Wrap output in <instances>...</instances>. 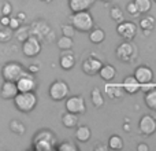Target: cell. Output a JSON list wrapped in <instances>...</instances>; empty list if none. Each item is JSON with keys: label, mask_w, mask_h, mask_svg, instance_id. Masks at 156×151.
Here are the masks:
<instances>
[{"label": "cell", "mask_w": 156, "mask_h": 151, "mask_svg": "<svg viewBox=\"0 0 156 151\" xmlns=\"http://www.w3.org/2000/svg\"><path fill=\"white\" fill-rule=\"evenodd\" d=\"M70 22L74 26V29L81 33H88L94 26L93 15L89 13V10L77 11L70 15Z\"/></svg>", "instance_id": "cell-1"}, {"label": "cell", "mask_w": 156, "mask_h": 151, "mask_svg": "<svg viewBox=\"0 0 156 151\" xmlns=\"http://www.w3.org/2000/svg\"><path fill=\"white\" fill-rule=\"evenodd\" d=\"M14 105H15L16 110L21 113H30L36 109L38 102L37 95L33 92H18L14 96Z\"/></svg>", "instance_id": "cell-2"}, {"label": "cell", "mask_w": 156, "mask_h": 151, "mask_svg": "<svg viewBox=\"0 0 156 151\" xmlns=\"http://www.w3.org/2000/svg\"><path fill=\"white\" fill-rule=\"evenodd\" d=\"M115 54L119 61H122V62H125V63H132L137 59L138 50H137V47L132 43V40H126L116 47Z\"/></svg>", "instance_id": "cell-3"}, {"label": "cell", "mask_w": 156, "mask_h": 151, "mask_svg": "<svg viewBox=\"0 0 156 151\" xmlns=\"http://www.w3.org/2000/svg\"><path fill=\"white\" fill-rule=\"evenodd\" d=\"M70 94V88H69L67 83L63 80H55L54 83L49 85L48 89V95L52 100L55 102H62Z\"/></svg>", "instance_id": "cell-4"}, {"label": "cell", "mask_w": 156, "mask_h": 151, "mask_svg": "<svg viewBox=\"0 0 156 151\" xmlns=\"http://www.w3.org/2000/svg\"><path fill=\"white\" fill-rule=\"evenodd\" d=\"M18 92H33L37 88V80L36 76L30 72L23 70V73L19 76V78L15 81Z\"/></svg>", "instance_id": "cell-5"}, {"label": "cell", "mask_w": 156, "mask_h": 151, "mask_svg": "<svg viewBox=\"0 0 156 151\" xmlns=\"http://www.w3.org/2000/svg\"><path fill=\"white\" fill-rule=\"evenodd\" d=\"M41 48H43L41 47V40L33 35H30L26 40L22 41V52L26 58H34L37 55H40Z\"/></svg>", "instance_id": "cell-6"}, {"label": "cell", "mask_w": 156, "mask_h": 151, "mask_svg": "<svg viewBox=\"0 0 156 151\" xmlns=\"http://www.w3.org/2000/svg\"><path fill=\"white\" fill-rule=\"evenodd\" d=\"M25 68L19 62H7L2 68V77L5 81H14L15 83L19 76L23 73Z\"/></svg>", "instance_id": "cell-7"}, {"label": "cell", "mask_w": 156, "mask_h": 151, "mask_svg": "<svg viewBox=\"0 0 156 151\" xmlns=\"http://www.w3.org/2000/svg\"><path fill=\"white\" fill-rule=\"evenodd\" d=\"M66 111H70L73 114H83L86 111V103L83 96L81 95H74V96H67L66 98Z\"/></svg>", "instance_id": "cell-8"}, {"label": "cell", "mask_w": 156, "mask_h": 151, "mask_svg": "<svg viewBox=\"0 0 156 151\" xmlns=\"http://www.w3.org/2000/svg\"><path fill=\"white\" fill-rule=\"evenodd\" d=\"M116 33L125 40H133L137 36V25L132 21H122L116 26Z\"/></svg>", "instance_id": "cell-9"}, {"label": "cell", "mask_w": 156, "mask_h": 151, "mask_svg": "<svg viewBox=\"0 0 156 151\" xmlns=\"http://www.w3.org/2000/svg\"><path fill=\"white\" fill-rule=\"evenodd\" d=\"M138 129L144 136H151L156 132V118L149 114H144L138 122Z\"/></svg>", "instance_id": "cell-10"}, {"label": "cell", "mask_w": 156, "mask_h": 151, "mask_svg": "<svg viewBox=\"0 0 156 151\" xmlns=\"http://www.w3.org/2000/svg\"><path fill=\"white\" fill-rule=\"evenodd\" d=\"M134 77L140 83V85H147V84H151L154 81V72L148 66L141 65L134 69Z\"/></svg>", "instance_id": "cell-11"}, {"label": "cell", "mask_w": 156, "mask_h": 151, "mask_svg": "<svg viewBox=\"0 0 156 151\" xmlns=\"http://www.w3.org/2000/svg\"><path fill=\"white\" fill-rule=\"evenodd\" d=\"M101 65H103L101 61L97 59L94 55H90L88 59H85L82 62V66H81V69H82V72L86 76H94V74L99 73Z\"/></svg>", "instance_id": "cell-12"}, {"label": "cell", "mask_w": 156, "mask_h": 151, "mask_svg": "<svg viewBox=\"0 0 156 151\" xmlns=\"http://www.w3.org/2000/svg\"><path fill=\"white\" fill-rule=\"evenodd\" d=\"M29 28H30V35L36 36V37L40 39V40L45 39V36L48 35L49 32H51V28H49L48 25H47L45 22H43V21L33 22V24L30 25Z\"/></svg>", "instance_id": "cell-13"}, {"label": "cell", "mask_w": 156, "mask_h": 151, "mask_svg": "<svg viewBox=\"0 0 156 151\" xmlns=\"http://www.w3.org/2000/svg\"><path fill=\"white\" fill-rule=\"evenodd\" d=\"M18 94V88L14 81H3L2 87H0V98L5 100L14 99V96Z\"/></svg>", "instance_id": "cell-14"}, {"label": "cell", "mask_w": 156, "mask_h": 151, "mask_svg": "<svg viewBox=\"0 0 156 151\" xmlns=\"http://www.w3.org/2000/svg\"><path fill=\"white\" fill-rule=\"evenodd\" d=\"M104 92L110 99H122L125 96V89L122 85H116V84H112L111 81H108L104 87Z\"/></svg>", "instance_id": "cell-15"}, {"label": "cell", "mask_w": 156, "mask_h": 151, "mask_svg": "<svg viewBox=\"0 0 156 151\" xmlns=\"http://www.w3.org/2000/svg\"><path fill=\"white\" fill-rule=\"evenodd\" d=\"M122 87H123L125 92L129 95H134L137 94L138 91H141V85L137 80H136L134 76H127V77L123 78L122 81Z\"/></svg>", "instance_id": "cell-16"}, {"label": "cell", "mask_w": 156, "mask_h": 151, "mask_svg": "<svg viewBox=\"0 0 156 151\" xmlns=\"http://www.w3.org/2000/svg\"><path fill=\"white\" fill-rule=\"evenodd\" d=\"M59 65L63 70H71L76 66V55L71 52V50L63 51L59 58Z\"/></svg>", "instance_id": "cell-17"}, {"label": "cell", "mask_w": 156, "mask_h": 151, "mask_svg": "<svg viewBox=\"0 0 156 151\" xmlns=\"http://www.w3.org/2000/svg\"><path fill=\"white\" fill-rule=\"evenodd\" d=\"M94 2L96 0H69V7L71 13H77V11L89 10L94 4Z\"/></svg>", "instance_id": "cell-18"}, {"label": "cell", "mask_w": 156, "mask_h": 151, "mask_svg": "<svg viewBox=\"0 0 156 151\" xmlns=\"http://www.w3.org/2000/svg\"><path fill=\"white\" fill-rule=\"evenodd\" d=\"M100 78H101L103 81H105V83H108V81H112L114 78H115L116 76V69L114 68L112 65H101V68H100L99 73Z\"/></svg>", "instance_id": "cell-19"}, {"label": "cell", "mask_w": 156, "mask_h": 151, "mask_svg": "<svg viewBox=\"0 0 156 151\" xmlns=\"http://www.w3.org/2000/svg\"><path fill=\"white\" fill-rule=\"evenodd\" d=\"M155 25H156V19L152 15H147V17H143V18L140 19L138 26L144 30V35L148 36V35H151V32L154 30Z\"/></svg>", "instance_id": "cell-20"}, {"label": "cell", "mask_w": 156, "mask_h": 151, "mask_svg": "<svg viewBox=\"0 0 156 151\" xmlns=\"http://www.w3.org/2000/svg\"><path fill=\"white\" fill-rule=\"evenodd\" d=\"M92 138V131L86 125H80L76 131V139L80 143H88Z\"/></svg>", "instance_id": "cell-21"}, {"label": "cell", "mask_w": 156, "mask_h": 151, "mask_svg": "<svg viewBox=\"0 0 156 151\" xmlns=\"http://www.w3.org/2000/svg\"><path fill=\"white\" fill-rule=\"evenodd\" d=\"M89 40H90L92 44H101L103 41L105 40V33L103 29H100V28H92L90 30H89Z\"/></svg>", "instance_id": "cell-22"}, {"label": "cell", "mask_w": 156, "mask_h": 151, "mask_svg": "<svg viewBox=\"0 0 156 151\" xmlns=\"http://www.w3.org/2000/svg\"><path fill=\"white\" fill-rule=\"evenodd\" d=\"M62 124H63V127L67 128V129H73L78 124V116L70 113V111H66L62 116Z\"/></svg>", "instance_id": "cell-23"}, {"label": "cell", "mask_w": 156, "mask_h": 151, "mask_svg": "<svg viewBox=\"0 0 156 151\" xmlns=\"http://www.w3.org/2000/svg\"><path fill=\"white\" fill-rule=\"evenodd\" d=\"M144 102H145L147 107L149 110L156 113V87L145 91V96H144Z\"/></svg>", "instance_id": "cell-24"}, {"label": "cell", "mask_w": 156, "mask_h": 151, "mask_svg": "<svg viewBox=\"0 0 156 151\" xmlns=\"http://www.w3.org/2000/svg\"><path fill=\"white\" fill-rule=\"evenodd\" d=\"M90 100H92V105L97 109L104 106V96H103L101 91H100L97 87H94V88L90 91Z\"/></svg>", "instance_id": "cell-25"}, {"label": "cell", "mask_w": 156, "mask_h": 151, "mask_svg": "<svg viewBox=\"0 0 156 151\" xmlns=\"http://www.w3.org/2000/svg\"><path fill=\"white\" fill-rule=\"evenodd\" d=\"M34 140H48V142H51L54 146H56V136L48 129H43V131H40V132H37L34 135V138H33V142Z\"/></svg>", "instance_id": "cell-26"}, {"label": "cell", "mask_w": 156, "mask_h": 151, "mask_svg": "<svg viewBox=\"0 0 156 151\" xmlns=\"http://www.w3.org/2000/svg\"><path fill=\"white\" fill-rule=\"evenodd\" d=\"M8 127H10L11 132L15 133V135H18V136L25 135V132H26V127H25V124L22 121H19V120H11Z\"/></svg>", "instance_id": "cell-27"}, {"label": "cell", "mask_w": 156, "mask_h": 151, "mask_svg": "<svg viewBox=\"0 0 156 151\" xmlns=\"http://www.w3.org/2000/svg\"><path fill=\"white\" fill-rule=\"evenodd\" d=\"M32 149L34 151H52L55 146L48 140H34L32 143Z\"/></svg>", "instance_id": "cell-28"}, {"label": "cell", "mask_w": 156, "mask_h": 151, "mask_svg": "<svg viewBox=\"0 0 156 151\" xmlns=\"http://www.w3.org/2000/svg\"><path fill=\"white\" fill-rule=\"evenodd\" d=\"M56 46L60 51H67V50H71L74 46L73 37H67V36H62L60 39L56 40Z\"/></svg>", "instance_id": "cell-29"}, {"label": "cell", "mask_w": 156, "mask_h": 151, "mask_svg": "<svg viewBox=\"0 0 156 151\" xmlns=\"http://www.w3.org/2000/svg\"><path fill=\"white\" fill-rule=\"evenodd\" d=\"M108 149L110 150H122L123 149V139L121 138L119 135H112L110 139H108Z\"/></svg>", "instance_id": "cell-30"}, {"label": "cell", "mask_w": 156, "mask_h": 151, "mask_svg": "<svg viewBox=\"0 0 156 151\" xmlns=\"http://www.w3.org/2000/svg\"><path fill=\"white\" fill-rule=\"evenodd\" d=\"M140 14H148L152 8V0H133Z\"/></svg>", "instance_id": "cell-31"}, {"label": "cell", "mask_w": 156, "mask_h": 151, "mask_svg": "<svg viewBox=\"0 0 156 151\" xmlns=\"http://www.w3.org/2000/svg\"><path fill=\"white\" fill-rule=\"evenodd\" d=\"M14 36L16 37V40H18V41L26 40V39L30 36V28L29 26H22V25H21L18 29H15V33H14Z\"/></svg>", "instance_id": "cell-32"}, {"label": "cell", "mask_w": 156, "mask_h": 151, "mask_svg": "<svg viewBox=\"0 0 156 151\" xmlns=\"http://www.w3.org/2000/svg\"><path fill=\"white\" fill-rule=\"evenodd\" d=\"M110 17L112 21H115L116 24H119V22L123 21V10H122L121 7H118V6H114V7H111V10H110Z\"/></svg>", "instance_id": "cell-33"}, {"label": "cell", "mask_w": 156, "mask_h": 151, "mask_svg": "<svg viewBox=\"0 0 156 151\" xmlns=\"http://www.w3.org/2000/svg\"><path fill=\"white\" fill-rule=\"evenodd\" d=\"M12 36H14L12 30H11L8 26H2L0 28V43H8Z\"/></svg>", "instance_id": "cell-34"}, {"label": "cell", "mask_w": 156, "mask_h": 151, "mask_svg": "<svg viewBox=\"0 0 156 151\" xmlns=\"http://www.w3.org/2000/svg\"><path fill=\"white\" fill-rule=\"evenodd\" d=\"M55 149L59 150V151H78V146H76L74 143H71V142H63V143L58 144V146H55Z\"/></svg>", "instance_id": "cell-35"}, {"label": "cell", "mask_w": 156, "mask_h": 151, "mask_svg": "<svg viewBox=\"0 0 156 151\" xmlns=\"http://www.w3.org/2000/svg\"><path fill=\"white\" fill-rule=\"evenodd\" d=\"M62 35L67 36V37H74L76 35V29H74L73 25H62Z\"/></svg>", "instance_id": "cell-36"}, {"label": "cell", "mask_w": 156, "mask_h": 151, "mask_svg": "<svg viewBox=\"0 0 156 151\" xmlns=\"http://www.w3.org/2000/svg\"><path fill=\"white\" fill-rule=\"evenodd\" d=\"M126 11L130 14V15H133V17L140 15V13L137 11V7H136L134 2H129V3H127V4H126Z\"/></svg>", "instance_id": "cell-37"}, {"label": "cell", "mask_w": 156, "mask_h": 151, "mask_svg": "<svg viewBox=\"0 0 156 151\" xmlns=\"http://www.w3.org/2000/svg\"><path fill=\"white\" fill-rule=\"evenodd\" d=\"M0 11H2V15H11V13H12V6H11V3L4 2L2 4Z\"/></svg>", "instance_id": "cell-38"}, {"label": "cell", "mask_w": 156, "mask_h": 151, "mask_svg": "<svg viewBox=\"0 0 156 151\" xmlns=\"http://www.w3.org/2000/svg\"><path fill=\"white\" fill-rule=\"evenodd\" d=\"M21 26V21H19L16 17H11L10 15V22H8V28H10L11 30H15L18 29V28Z\"/></svg>", "instance_id": "cell-39"}, {"label": "cell", "mask_w": 156, "mask_h": 151, "mask_svg": "<svg viewBox=\"0 0 156 151\" xmlns=\"http://www.w3.org/2000/svg\"><path fill=\"white\" fill-rule=\"evenodd\" d=\"M8 22H10V15L0 17V25H2V26H8Z\"/></svg>", "instance_id": "cell-40"}, {"label": "cell", "mask_w": 156, "mask_h": 151, "mask_svg": "<svg viewBox=\"0 0 156 151\" xmlns=\"http://www.w3.org/2000/svg\"><path fill=\"white\" fill-rule=\"evenodd\" d=\"M38 70H40V66L38 65H30L29 68H27V72H30V73H33V74L38 73Z\"/></svg>", "instance_id": "cell-41"}, {"label": "cell", "mask_w": 156, "mask_h": 151, "mask_svg": "<svg viewBox=\"0 0 156 151\" xmlns=\"http://www.w3.org/2000/svg\"><path fill=\"white\" fill-rule=\"evenodd\" d=\"M137 151H149V146L145 143H140L137 144Z\"/></svg>", "instance_id": "cell-42"}, {"label": "cell", "mask_w": 156, "mask_h": 151, "mask_svg": "<svg viewBox=\"0 0 156 151\" xmlns=\"http://www.w3.org/2000/svg\"><path fill=\"white\" fill-rule=\"evenodd\" d=\"M16 18H18L19 19V21H21V24H22V22H25V21H26V14H25V13H22V11H19V13H16Z\"/></svg>", "instance_id": "cell-43"}, {"label": "cell", "mask_w": 156, "mask_h": 151, "mask_svg": "<svg viewBox=\"0 0 156 151\" xmlns=\"http://www.w3.org/2000/svg\"><path fill=\"white\" fill-rule=\"evenodd\" d=\"M107 149H108L107 146H101V144H97V146L94 147V150H96V151H97V150H103V151H105Z\"/></svg>", "instance_id": "cell-44"}, {"label": "cell", "mask_w": 156, "mask_h": 151, "mask_svg": "<svg viewBox=\"0 0 156 151\" xmlns=\"http://www.w3.org/2000/svg\"><path fill=\"white\" fill-rule=\"evenodd\" d=\"M123 131H125V132H130V131H132V129H130V124H129V121H127V124L125 122V125H123Z\"/></svg>", "instance_id": "cell-45"}, {"label": "cell", "mask_w": 156, "mask_h": 151, "mask_svg": "<svg viewBox=\"0 0 156 151\" xmlns=\"http://www.w3.org/2000/svg\"><path fill=\"white\" fill-rule=\"evenodd\" d=\"M99 2H101V3H104V4H107V3H111V2H114V0H99Z\"/></svg>", "instance_id": "cell-46"}, {"label": "cell", "mask_w": 156, "mask_h": 151, "mask_svg": "<svg viewBox=\"0 0 156 151\" xmlns=\"http://www.w3.org/2000/svg\"><path fill=\"white\" fill-rule=\"evenodd\" d=\"M41 2H43V3H52L54 0H41Z\"/></svg>", "instance_id": "cell-47"}, {"label": "cell", "mask_w": 156, "mask_h": 151, "mask_svg": "<svg viewBox=\"0 0 156 151\" xmlns=\"http://www.w3.org/2000/svg\"><path fill=\"white\" fill-rule=\"evenodd\" d=\"M152 2H155V3H156V0H152Z\"/></svg>", "instance_id": "cell-48"}]
</instances>
